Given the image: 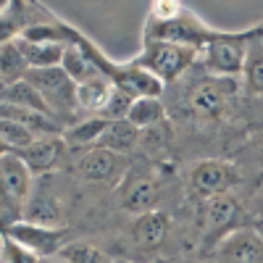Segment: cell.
<instances>
[{
  "label": "cell",
  "mask_w": 263,
  "mask_h": 263,
  "mask_svg": "<svg viewBox=\"0 0 263 263\" xmlns=\"http://www.w3.org/2000/svg\"><path fill=\"white\" fill-rule=\"evenodd\" d=\"M34 177L16 153L0 158V234L13 224L24 221V208L29 200Z\"/></svg>",
  "instance_id": "obj_6"
},
{
  "label": "cell",
  "mask_w": 263,
  "mask_h": 263,
  "mask_svg": "<svg viewBox=\"0 0 263 263\" xmlns=\"http://www.w3.org/2000/svg\"><path fill=\"white\" fill-rule=\"evenodd\" d=\"M16 45L24 53L29 69H55L61 66L69 42H29V40H16Z\"/></svg>",
  "instance_id": "obj_20"
},
{
  "label": "cell",
  "mask_w": 263,
  "mask_h": 263,
  "mask_svg": "<svg viewBox=\"0 0 263 263\" xmlns=\"http://www.w3.org/2000/svg\"><path fill=\"white\" fill-rule=\"evenodd\" d=\"M27 74H29V63L16 42L0 45V84L11 87L21 79H27Z\"/></svg>",
  "instance_id": "obj_24"
},
{
  "label": "cell",
  "mask_w": 263,
  "mask_h": 263,
  "mask_svg": "<svg viewBox=\"0 0 263 263\" xmlns=\"http://www.w3.org/2000/svg\"><path fill=\"white\" fill-rule=\"evenodd\" d=\"M221 32L197 16L184 3L161 0L153 3L142 27V42H174V45L195 48L200 53L208 42Z\"/></svg>",
  "instance_id": "obj_1"
},
{
  "label": "cell",
  "mask_w": 263,
  "mask_h": 263,
  "mask_svg": "<svg viewBox=\"0 0 263 263\" xmlns=\"http://www.w3.org/2000/svg\"><path fill=\"white\" fill-rule=\"evenodd\" d=\"M161 263H208L205 258H200V260H192V258H171V260H161Z\"/></svg>",
  "instance_id": "obj_30"
},
{
  "label": "cell",
  "mask_w": 263,
  "mask_h": 263,
  "mask_svg": "<svg viewBox=\"0 0 263 263\" xmlns=\"http://www.w3.org/2000/svg\"><path fill=\"white\" fill-rule=\"evenodd\" d=\"M40 263H69V260H63L61 255H55V258H42Z\"/></svg>",
  "instance_id": "obj_31"
},
{
  "label": "cell",
  "mask_w": 263,
  "mask_h": 263,
  "mask_svg": "<svg viewBox=\"0 0 263 263\" xmlns=\"http://www.w3.org/2000/svg\"><path fill=\"white\" fill-rule=\"evenodd\" d=\"M0 90H3V84H0Z\"/></svg>",
  "instance_id": "obj_35"
},
{
  "label": "cell",
  "mask_w": 263,
  "mask_h": 263,
  "mask_svg": "<svg viewBox=\"0 0 263 263\" xmlns=\"http://www.w3.org/2000/svg\"><path fill=\"white\" fill-rule=\"evenodd\" d=\"M255 34H258V24L248 29H234V32L221 29L200 50L197 66L216 79H239L245 58H248V48Z\"/></svg>",
  "instance_id": "obj_4"
},
{
  "label": "cell",
  "mask_w": 263,
  "mask_h": 263,
  "mask_svg": "<svg viewBox=\"0 0 263 263\" xmlns=\"http://www.w3.org/2000/svg\"><path fill=\"white\" fill-rule=\"evenodd\" d=\"M129 168H132L129 156H121V153L105 150V147H90V150L79 153V158L74 163V171L82 182L114 187V190H119Z\"/></svg>",
  "instance_id": "obj_11"
},
{
  "label": "cell",
  "mask_w": 263,
  "mask_h": 263,
  "mask_svg": "<svg viewBox=\"0 0 263 263\" xmlns=\"http://www.w3.org/2000/svg\"><path fill=\"white\" fill-rule=\"evenodd\" d=\"M61 258L69 260V263H114V258L108 255L103 248H95L90 242H77V239L71 245L63 248Z\"/></svg>",
  "instance_id": "obj_27"
},
{
  "label": "cell",
  "mask_w": 263,
  "mask_h": 263,
  "mask_svg": "<svg viewBox=\"0 0 263 263\" xmlns=\"http://www.w3.org/2000/svg\"><path fill=\"white\" fill-rule=\"evenodd\" d=\"M200 69V66H197ZM242 95L239 79H216L200 69V79H195L187 84V90L182 95L184 111L195 121H218L229 114V108L234 103V95Z\"/></svg>",
  "instance_id": "obj_5"
},
{
  "label": "cell",
  "mask_w": 263,
  "mask_h": 263,
  "mask_svg": "<svg viewBox=\"0 0 263 263\" xmlns=\"http://www.w3.org/2000/svg\"><path fill=\"white\" fill-rule=\"evenodd\" d=\"M40 260L42 258H37L24 245H18L16 239L0 234V263H40Z\"/></svg>",
  "instance_id": "obj_28"
},
{
  "label": "cell",
  "mask_w": 263,
  "mask_h": 263,
  "mask_svg": "<svg viewBox=\"0 0 263 263\" xmlns=\"http://www.w3.org/2000/svg\"><path fill=\"white\" fill-rule=\"evenodd\" d=\"M114 263H126V260H116V258H114Z\"/></svg>",
  "instance_id": "obj_33"
},
{
  "label": "cell",
  "mask_w": 263,
  "mask_h": 263,
  "mask_svg": "<svg viewBox=\"0 0 263 263\" xmlns=\"http://www.w3.org/2000/svg\"><path fill=\"white\" fill-rule=\"evenodd\" d=\"M242 182H245L242 168L229 158H200L187 171V192L197 203L237 192Z\"/></svg>",
  "instance_id": "obj_7"
},
{
  "label": "cell",
  "mask_w": 263,
  "mask_h": 263,
  "mask_svg": "<svg viewBox=\"0 0 263 263\" xmlns=\"http://www.w3.org/2000/svg\"><path fill=\"white\" fill-rule=\"evenodd\" d=\"M116 92L114 82L108 77H95L77 84V108L82 116H100L105 111V105L111 103Z\"/></svg>",
  "instance_id": "obj_17"
},
{
  "label": "cell",
  "mask_w": 263,
  "mask_h": 263,
  "mask_svg": "<svg viewBox=\"0 0 263 263\" xmlns=\"http://www.w3.org/2000/svg\"><path fill=\"white\" fill-rule=\"evenodd\" d=\"M140 137H142V132L135 129L126 119H121V121H111V124H108V129L103 132L98 147H105V150L121 153V156H129V153L140 145Z\"/></svg>",
  "instance_id": "obj_21"
},
{
  "label": "cell",
  "mask_w": 263,
  "mask_h": 263,
  "mask_svg": "<svg viewBox=\"0 0 263 263\" xmlns=\"http://www.w3.org/2000/svg\"><path fill=\"white\" fill-rule=\"evenodd\" d=\"M197 58L200 53L195 48L174 45V42H142V50L132 58V63H137L163 84H177L197 66Z\"/></svg>",
  "instance_id": "obj_8"
},
{
  "label": "cell",
  "mask_w": 263,
  "mask_h": 263,
  "mask_svg": "<svg viewBox=\"0 0 263 263\" xmlns=\"http://www.w3.org/2000/svg\"><path fill=\"white\" fill-rule=\"evenodd\" d=\"M48 18H53V11L42 3L6 0V6L0 8V45L21 40L34 24H42Z\"/></svg>",
  "instance_id": "obj_15"
},
{
  "label": "cell",
  "mask_w": 263,
  "mask_h": 263,
  "mask_svg": "<svg viewBox=\"0 0 263 263\" xmlns=\"http://www.w3.org/2000/svg\"><path fill=\"white\" fill-rule=\"evenodd\" d=\"M6 237L16 239L18 245L32 250L37 258H55L63 253L66 245L74 242V229L71 227H42L32 221H18L13 224Z\"/></svg>",
  "instance_id": "obj_12"
},
{
  "label": "cell",
  "mask_w": 263,
  "mask_h": 263,
  "mask_svg": "<svg viewBox=\"0 0 263 263\" xmlns=\"http://www.w3.org/2000/svg\"><path fill=\"white\" fill-rule=\"evenodd\" d=\"M208 263H263V232L242 227L224 237L208 255Z\"/></svg>",
  "instance_id": "obj_13"
},
{
  "label": "cell",
  "mask_w": 263,
  "mask_h": 263,
  "mask_svg": "<svg viewBox=\"0 0 263 263\" xmlns=\"http://www.w3.org/2000/svg\"><path fill=\"white\" fill-rule=\"evenodd\" d=\"M27 82L42 95V100L48 103L53 119L63 124V129L82 119L79 108H77V84L69 79L61 66L55 69H29Z\"/></svg>",
  "instance_id": "obj_9"
},
{
  "label": "cell",
  "mask_w": 263,
  "mask_h": 263,
  "mask_svg": "<svg viewBox=\"0 0 263 263\" xmlns=\"http://www.w3.org/2000/svg\"><path fill=\"white\" fill-rule=\"evenodd\" d=\"M0 103H8V105H16V108H27V111H37V114L53 116L48 103L42 100V95L34 90L27 79H21V82H16L11 87H3V90H0Z\"/></svg>",
  "instance_id": "obj_23"
},
{
  "label": "cell",
  "mask_w": 263,
  "mask_h": 263,
  "mask_svg": "<svg viewBox=\"0 0 263 263\" xmlns=\"http://www.w3.org/2000/svg\"><path fill=\"white\" fill-rule=\"evenodd\" d=\"M258 27H260V32H263V21H260V24H258Z\"/></svg>",
  "instance_id": "obj_34"
},
{
  "label": "cell",
  "mask_w": 263,
  "mask_h": 263,
  "mask_svg": "<svg viewBox=\"0 0 263 263\" xmlns=\"http://www.w3.org/2000/svg\"><path fill=\"white\" fill-rule=\"evenodd\" d=\"M171 216L166 211H150L142 216H135L129 224V239L132 248L137 253H142L145 258H156L161 253V248L168 242L171 237Z\"/></svg>",
  "instance_id": "obj_14"
},
{
  "label": "cell",
  "mask_w": 263,
  "mask_h": 263,
  "mask_svg": "<svg viewBox=\"0 0 263 263\" xmlns=\"http://www.w3.org/2000/svg\"><path fill=\"white\" fill-rule=\"evenodd\" d=\"M66 142L61 135H45L37 137L27 150L16 153V156L24 161V166L32 171V177H42V174H53L63 168L66 161Z\"/></svg>",
  "instance_id": "obj_16"
},
{
  "label": "cell",
  "mask_w": 263,
  "mask_h": 263,
  "mask_svg": "<svg viewBox=\"0 0 263 263\" xmlns=\"http://www.w3.org/2000/svg\"><path fill=\"white\" fill-rule=\"evenodd\" d=\"M8 153H11V150L6 147V142H3V140H0V158H3V156H8Z\"/></svg>",
  "instance_id": "obj_32"
},
{
  "label": "cell",
  "mask_w": 263,
  "mask_h": 263,
  "mask_svg": "<svg viewBox=\"0 0 263 263\" xmlns=\"http://www.w3.org/2000/svg\"><path fill=\"white\" fill-rule=\"evenodd\" d=\"M108 124H111V121L103 119V116H82L74 124L66 126L61 137H63L66 147L84 153V150H90V147H98V142L103 137V132L108 129Z\"/></svg>",
  "instance_id": "obj_18"
},
{
  "label": "cell",
  "mask_w": 263,
  "mask_h": 263,
  "mask_svg": "<svg viewBox=\"0 0 263 263\" xmlns=\"http://www.w3.org/2000/svg\"><path fill=\"white\" fill-rule=\"evenodd\" d=\"M0 140L6 142V147H8L11 153H21V150H27V147L37 140V135H34L29 126L18 124V121L0 119Z\"/></svg>",
  "instance_id": "obj_26"
},
{
  "label": "cell",
  "mask_w": 263,
  "mask_h": 263,
  "mask_svg": "<svg viewBox=\"0 0 263 263\" xmlns=\"http://www.w3.org/2000/svg\"><path fill=\"white\" fill-rule=\"evenodd\" d=\"M234 163L242 168V174H245V168H255L258 174H263V135L245 142L242 150H239V158Z\"/></svg>",
  "instance_id": "obj_29"
},
{
  "label": "cell",
  "mask_w": 263,
  "mask_h": 263,
  "mask_svg": "<svg viewBox=\"0 0 263 263\" xmlns=\"http://www.w3.org/2000/svg\"><path fill=\"white\" fill-rule=\"evenodd\" d=\"M126 121L145 132V129H153V126H161L166 121V103L161 98H140V100H132L129 105V114H126Z\"/></svg>",
  "instance_id": "obj_22"
},
{
  "label": "cell",
  "mask_w": 263,
  "mask_h": 263,
  "mask_svg": "<svg viewBox=\"0 0 263 263\" xmlns=\"http://www.w3.org/2000/svg\"><path fill=\"white\" fill-rule=\"evenodd\" d=\"M61 69L69 74V79L74 84H82L87 79H95V77H103L100 69L90 61V55H87L77 42H69V48H66V55L61 61Z\"/></svg>",
  "instance_id": "obj_25"
},
{
  "label": "cell",
  "mask_w": 263,
  "mask_h": 263,
  "mask_svg": "<svg viewBox=\"0 0 263 263\" xmlns=\"http://www.w3.org/2000/svg\"><path fill=\"white\" fill-rule=\"evenodd\" d=\"M161 190H163L161 174L150 163H142V166L132 163L129 174L119 184V205L129 216H142V213H150V211H158Z\"/></svg>",
  "instance_id": "obj_10"
},
{
  "label": "cell",
  "mask_w": 263,
  "mask_h": 263,
  "mask_svg": "<svg viewBox=\"0 0 263 263\" xmlns=\"http://www.w3.org/2000/svg\"><path fill=\"white\" fill-rule=\"evenodd\" d=\"M242 227H253V218H248L245 200H239L237 192L203 200L197 208V250H200V258H205L224 237Z\"/></svg>",
  "instance_id": "obj_3"
},
{
  "label": "cell",
  "mask_w": 263,
  "mask_h": 263,
  "mask_svg": "<svg viewBox=\"0 0 263 263\" xmlns=\"http://www.w3.org/2000/svg\"><path fill=\"white\" fill-rule=\"evenodd\" d=\"M239 87H242V95L248 100L263 98V32L260 27L248 48V58L242 66V74H239Z\"/></svg>",
  "instance_id": "obj_19"
},
{
  "label": "cell",
  "mask_w": 263,
  "mask_h": 263,
  "mask_svg": "<svg viewBox=\"0 0 263 263\" xmlns=\"http://www.w3.org/2000/svg\"><path fill=\"white\" fill-rule=\"evenodd\" d=\"M74 205V187L66 171H53L34 177L29 200L24 208V221L42 227H69V213Z\"/></svg>",
  "instance_id": "obj_2"
}]
</instances>
